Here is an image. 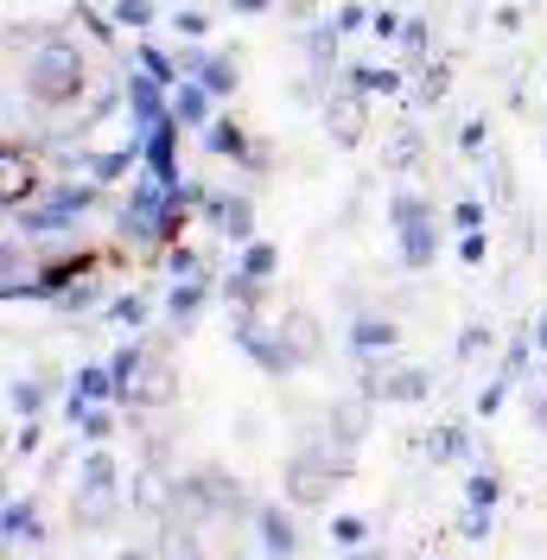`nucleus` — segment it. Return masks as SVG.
<instances>
[{"label": "nucleus", "mask_w": 547, "mask_h": 560, "mask_svg": "<svg viewBox=\"0 0 547 560\" xmlns=\"http://www.w3.org/2000/svg\"><path fill=\"white\" fill-rule=\"evenodd\" d=\"M77 497H121V465L108 446H90L77 465Z\"/></svg>", "instance_id": "obj_18"}, {"label": "nucleus", "mask_w": 547, "mask_h": 560, "mask_svg": "<svg viewBox=\"0 0 547 560\" xmlns=\"http://www.w3.org/2000/svg\"><path fill=\"white\" fill-rule=\"evenodd\" d=\"M420 453L433 458V465H445V458H472V433H465L458 420H445V427H433V433L420 440Z\"/></svg>", "instance_id": "obj_29"}, {"label": "nucleus", "mask_w": 547, "mask_h": 560, "mask_svg": "<svg viewBox=\"0 0 547 560\" xmlns=\"http://www.w3.org/2000/svg\"><path fill=\"white\" fill-rule=\"evenodd\" d=\"M115 427H121L115 401H103V408H83V420H77V433H83L90 446H108V440H115Z\"/></svg>", "instance_id": "obj_35"}, {"label": "nucleus", "mask_w": 547, "mask_h": 560, "mask_svg": "<svg viewBox=\"0 0 547 560\" xmlns=\"http://www.w3.org/2000/svg\"><path fill=\"white\" fill-rule=\"evenodd\" d=\"M497 535V523H490V510H478V503H465V516H458V541H490Z\"/></svg>", "instance_id": "obj_42"}, {"label": "nucleus", "mask_w": 547, "mask_h": 560, "mask_svg": "<svg viewBox=\"0 0 547 560\" xmlns=\"http://www.w3.org/2000/svg\"><path fill=\"white\" fill-rule=\"evenodd\" d=\"M96 205H103V185H96L90 173H83V178H51L33 205L7 210V230H13V236H26V243H58V236H70V230H77Z\"/></svg>", "instance_id": "obj_2"}, {"label": "nucleus", "mask_w": 547, "mask_h": 560, "mask_svg": "<svg viewBox=\"0 0 547 560\" xmlns=\"http://www.w3.org/2000/svg\"><path fill=\"white\" fill-rule=\"evenodd\" d=\"M395 345H401V325H395V318H382V313L350 318V350H357V357H388Z\"/></svg>", "instance_id": "obj_20"}, {"label": "nucleus", "mask_w": 547, "mask_h": 560, "mask_svg": "<svg viewBox=\"0 0 547 560\" xmlns=\"http://www.w3.org/2000/svg\"><path fill=\"white\" fill-rule=\"evenodd\" d=\"M287 13H293L300 26H312V20H318V0H287Z\"/></svg>", "instance_id": "obj_52"}, {"label": "nucleus", "mask_w": 547, "mask_h": 560, "mask_svg": "<svg viewBox=\"0 0 547 560\" xmlns=\"http://www.w3.org/2000/svg\"><path fill=\"white\" fill-rule=\"evenodd\" d=\"M255 541H261V560H293L300 555V523H293V503H255Z\"/></svg>", "instance_id": "obj_10"}, {"label": "nucleus", "mask_w": 547, "mask_h": 560, "mask_svg": "<svg viewBox=\"0 0 547 560\" xmlns=\"http://www.w3.org/2000/svg\"><path fill=\"white\" fill-rule=\"evenodd\" d=\"M230 13H242V20H255V13H274V0H230Z\"/></svg>", "instance_id": "obj_53"}, {"label": "nucleus", "mask_w": 547, "mask_h": 560, "mask_svg": "<svg viewBox=\"0 0 547 560\" xmlns=\"http://www.w3.org/2000/svg\"><path fill=\"white\" fill-rule=\"evenodd\" d=\"M172 33H178V38H205L210 33V13H198V7H178V13H172Z\"/></svg>", "instance_id": "obj_47"}, {"label": "nucleus", "mask_w": 547, "mask_h": 560, "mask_svg": "<svg viewBox=\"0 0 547 560\" xmlns=\"http://www.w3.org/2000/svg\"><path fill=\"white\" fill-rule=\"evenodd\" d=\"M490 345H497V331H490L484 318H472V325L458 331V363H478V350H490Z\"/></svg>", "instance_id": "obj_40"}, {"label": "nucleus", "mask_w": 547, "mask_h": 560, "mask_svg": "<svg viewBox=\"0 0 547 560\" xmlns=\"http://www.w3.org/2000/svg\"><path fill=\"white\" fill-rule=\"evenodd\" d=\"M128 65H140L147 70V77H160V83H185V70H178V58H172L166 45H160V38H135V51H128Z\"/></svg>", "instance_id": "obj_27"}, {"label": "nucleus", "mask_w": 547, "mask_h": 560, "mask_svg": "<svg viewBox=\"0 0 547 560\" xmlns=\"http://www.w3.org/2000/svg\"><path fill=\"white\" fill-rule=\"evenodd\" d=\"M38 191H45V178H38V153H26L20 140H7V147H0V205L20 210V205H33Z\"/></svg>", "instance_id": "obj_9"}, {"label": "nucleus", "mask_w": 547, "mask_h": 560, "mask_svg": "<svg viewBox=\"0 0 547 560\" xmlns=\"http://www.w3.org/2000/svg\"><path fill=\"white\" fill-rule=\"evenodd\" d=\"M497 26L503 33H522V7H497Z\"/></svg>", "instance_id": "obj_55"}, {"label": "nucleus", "mask_w": 547, "mask_h": 560, "mask_svg": "<svg viewBox=\"0 0 547 560\" xmlns=\"http://www.w3.org/2000/svg\"><path fill=\"white\" fill-rule=\"evenodd\" d=\"M38 440H45L38 415H33V420H20V427H13V458H33V453H38Z\"/></svg>", "instance_id": "obj_49"}, {"label": "nucleus", "mask_w": 547, "mask_h": 560, "mask_svg": "<svg viewBox=\"0 0 547 560\" xmlns=\"http://www.w3.org/2000/svg\"><path fill=\"white\" fill-rule=\"evenodd\" d=\"M115 560H147V555H140V548H121V555H115Z\"/></svg>", "instance_id": "obj_57"}, {"label": "nucleus", "mask_w": 547, "mask_h": 560, "mask_svg": "<svg viewBox=\"0 0 547 560\" xmlns=\"http://www.w3.org/2000/svg\"><path fill=\"white\" fill-rule=\"evenodd\" d=\"M458 147H465V153H490V121H484V115H472V121L458 128Z\"/></svg>", "instance_id": "obj_50"}, {"label": "nucleus", "mask_w": 547, "mask_h": 560, "mask_svg": "<svg viewBox=\"0 0 547 560\" xmlns=\"http://www.w3.org/2000/svg\"><path fill=\"white\" fill-rule=\"evenodd\" d=\"M458 261H465V268H484V261H490V230H465V236H458Z\"/></svg>", "instance_id": "obj_43"}, {"label": "nucleus", "mask_w": 547, "mask_h": 560, "mask_svg": "<svg viewBox=\"0 0 547 560\" xmlns=\"http://www.w3.org/2000/svg\"><path fill=\"white\" fill-rule=\"evenodd\" d=\"M528 420H535V433H547V401L542 408H528Z\"/></svg>", "instance_id": "obj_56"}, {"label": "nucleus", "mask_w": 547, "mask_h": 560, "mask_svg": "<svg viewBox=\"0 0 547 560\" xmlns=\"http://www.w3.org/2000/svg\"><path fill=\"white\" fill-rule=\"evenodd\" d=\"M401 26H408V20H401L395 7H376V20H370V38H382V45H401Z\"/></svg>", "instance_id": "obj_45"}, {"label": "nucleus", "mask_w": 547, "mask_h": 560, "mask_svg": "<svg viewBox=\"0 0 547 560\" xmlns=\"http://www.w3.org/2000/svg\"><path fill=\"white\" fill-rule=\"evenodd\" d=\"M198 217H205L210 236H223V243H236V248L255 243V198H248V191H217V185H210V198H205Z\"/></svg>", "instance_id": "obj_7"}, {"label": "nucleus", "mask_w": 547, "mask_h": 560, "mask_svg": "<svg viewBox=\"0 0 547 560\" xmlns=\"http://www.w3.org/2000/svg\"><path fill=\"white\" fill-rule=\"evenodd\" d=\"M338 83H350V90L370 96V103H376V96H408V70H395V65H350Z\"/></svg>", "instance_id": "obj_21"}, {"label": "nucleus", "mask_w": 547, "mask_h": 560, "mask_svg": "<svg viewBox=\"0 0 547 560\" xmlns=\"http://www.w3.org/2000/svg\"><path fill=\"white\" fill-rule=\"evenodd\" d=\"M445 83H452V65H427V70H414V83H408L414 108H433V103L445 96Z\"/></svg>", "instance_id": "obj_33"}, {"label": "nucleus", "mask_w": 547, "mask_h": 560, "mask_svg": "<svg viewBox=\"0 0 547 560\" xmlns=\"http://www.w3.org/2000/svg\"><path fill=\"white\" fill-rule=\"evenodd\" d=\"M230 338H236V350L261 370V376H274V383H287V376H300V370H306V363L293 357V345L280 338V325H261L255 313H236Z\"/></svg>", "instance_id": "obj_4"}, {"label": "nucleus", "mask_w": 547, "mask_h": 560, "mask_svg": "<svg viewBox=\"0 0 547 560\" xmlns=\"http://www.w3.org/2000/svg\"><path fill=\"white\" fill-rule=\"evenodd\" d=\"M108 300H115V293H108L103 280H96V275H83V280H77V287H65V293H58L51 306H58V313H65V318H83V313H103Z\"/></svg>", "instance_id": "obj_25"}, {"label": "nucleus", "mask_w": 547, "mask_h": 560, "mask_svg": "<svg viewBox=\"0 0 547 560\" xmlns=\"http://www.w3.org/2000/svg\"><path fill=\"white\" fill-rule=\"evenodd\" d=\"M338 485H344V478L318 453H306V446L287 458V471H280V497H287L293 510H318V503H331V490H338Z\"/></svg>", "instance_id": "obj_5"}, {"label": "nucleus", "mask_w": 547, "mask_h": 560, "mask_svg": "<svg viewBox=\"0 0 547 560\" xmlns=\"http://www.w3.org/2000/svg\"><path fill=\"white\" fill-rule=\"evenodd\" d=\"M153 13H160V0H115V7H108V20H115V26H128L135 38L153 33Z\"/></svg>", "instance_id": "obj_34"}, {"label": "nucleus", "mask_w": 547, "mask_h": 560, "mask_svg": "<svg viewBox=\"0 0 547 560\" xmlns=\"http://www.w3.org/2000/svg\"><path fill=\"white\" fill-rule=\"evenodd\" d=\"M108 325H121V331H147V318H153V293H115L103 306Z\"/></svg>", "instance_id": "obj_30"}, {"label": "nucleus", "mask_w": 547, "mask_h": 560, "mask_svg": "<svg viewBox=\"0 0 547 560\" xmlns=\"http://www.w3.org/2000/svg\"><path fill=\"white\" fill-rule=\"evenodd\" d=\"M236 268H242V275H248V280H268L274 268H280V248H274V243H261V236H255V243H242V261H236Z\"/></svg>", "instance_id": "obj_38"}, {"label": "nucleus", "mask_w": 547, "mask_h": 560, "mask_svg": "<svg viewBox=\"0 0 547 560\" xmlns=\"http://www.w3.org/2000/svg\"><path fill=\"white\" fill-rule=\"evenodd\" d=\"M280 338L293 345L300 363H318V357H325V325H318L306 306H287V313H280Z\"/></svg>", "instance_id": "obj_19"}, {"label": "nucleus", "mask_w": 547, "mask_h": 560, "mask_svg": "<svg viewBox=\"0 0 547 560\" xmlns=\"http://www.w3.org/2000/svg\"><path fill=\"white\" fill-rule=\"evenodd\" d=\"M20 83H26V103L38 108H77L90 96V58H83V45L70 33H51L45 45L26 51Z\"/></svg>", "instance_id": "obj_1"}, {"label": "nucleus", "mask_w": 547, "mask_h": 560, "mask_svg": "<svg viewBox=\"0 0 547 560\" xmlns=\"http://www.w3.org/2000/svg\"><path fill=\"white\" fill-rule=\"evenodd\" d=\"M198 147H205L210 160H230V166H248V153H255V140H248V128H242L236 115H217L198 135Z\"/></svg>", "instance_id": "obj_16"}, {"label": "nucleus", "mask_w": 547, "mask_h": 560, "mask_svg": "<svg viewBox=\"0 0 547 560\" xmlns=\"http://www.w3.org/2000/svg\"><path fill=\"white\" fill-rule=\"evenodd\" d=\"M45 401H51V383H45V376H7V408L20 420L45 415Z\"/></svg>", "instance_id": "obj_28"}, {"label": "nucleus", "mask_w": 547, "mask_h": 560, "mask_svg": "<svg viewBox=\"0 0 547 560\" xmlns=\"http://www.w3.org/2000/svg\"><path fill=\"white\" fill-rule=\"evenodd\" d=\"M344 560H388V548H382V541H363V548H350Z\"/></svg>", "instance_id": "obj_54"}, {"label": "nucleus", "mask_w": 547, "mask_h": 560, "mask_svg": "<svg viewBox=\"0 0 547 560\" xmlns=\"http://www.w3.org/2000/svg\"><path fill=\"white\" fill-rule=\"evenodd\" d=\"M401 51H408V77L414 70H427V58H433V20H427V13H408V26H401Z\"/></svg>", "instance_id": "obj_31"}, {"label": "nucleus", "mask_w": 547, "mask_h": 560, "mask_svg": "<svg viewBox=\"0 0 547 560\" xmlns=\"http://www.w3.org/2000/svg\"><path fill=\"white\" fill-rule=\"evenodd\" d=\"M414 160H420V135H414V128H401V135H395V147H388V166H395V173H408Z\"/></svg>", "instance_id": "obj_46"}, {"label": "nucleus", "mask_w": 547, "mask_h": 560, "mask_svg": "<svg viewBox=\"0 0 547 560\" xmlns=\"http://www.w3.org/2000/svg\"><path fill=\"white\" fill-rule=\"evenodd\" d=\"M363 541H376V523H370V516H331V548H338V555L363 548Z\"/></svg>", "instance_id": "obj_36"}, {"label": "nucleus", "mask_w": 547, "mask_h": 560, "mask_svg": "<svg viewBox=\"0 0 547 560\" xmlns=\"http://www.w3.org/2000/svg\"><path fill=\"white\" fill-rule=\"evenodd\" d=\"M388 223H395V243H401V268L408 275H427L440 261V217H433V205L414 185H401L388 198Z\"/></svg>", "instance_id": "obj_3"}, {"label": "nucleus", "mask_w": 547, "mask_h": 560, "mask_svg": "<svg viewBox=\"0 0 547 560\" xmlns=\"http://www.w3.org/2000/svg\"><path fill=\"white\" fill-rule=\"evenodd\" d=\"M70 26H83V33L96 38V45H115V20H103L96 7H77V20H70Z\"/></svg>", "instance_id": "obj_44"}, {"label": "nucleus", "mask_w": 547, "mask_h": 560, "mask_svg": "<svg viewBox=\"0 0 547 560\" xmlns=\"http://www.w3.org/2000/svg\"><path fill=\"white\" fill-rule=\"evenodd\" d=\"M528 357H535V338H528V331H515L510 350H503V363H497V376H490V383L478 388V415H484V420L497 415V408L510 401V388L522 383V376H528Z\"/></svg>", "instance_id": "obj_12"}, {"label": "nucleus", "mask_w": 547, "mask_h": 560, "mask_svg": "<svg viewBox=\"0 0 547 560\" xmlns=\"http://www.w3.org/2000/svg\"><path fill=\"white\" fill-rule=\"evenodd\" d=\"M178 135H185L178 121H160L153 135L140 140V173H147V178H160V185H185L191 173L178 166Z\"/></svg>", "instance_id": "obj_13"}, {"label": "nucleus", "mask_w": 547, "mask_h": 560, "mask_svg": "<svg viewBox=\"0 0 547 560\" xmlns=\"http://www.w3.org/2000/svg\"><path fill=\"white\" fill-rule=\"evenodd\" d=\"M172 121H178V128H191V135H205L210 121H217V96H210L198 77L172 83Z\"/></svg>", "instance_id": "obj_17"}, {"label": "nucleus", "mask_w": 547, "mask_h": 560, "mask_svg": "<svg viewBox=\"0 0 547 560\" xmlns=\"http://www.w3.org/2000/svg\"><path fill=\"white\" fill-rule=\"evenodd\" d=\"M160 261H166V280H210V261L191 243H172Z\"/></svg>", "instance_id": "obj_32"}, {"label": "nucleus", "mask_w": 547, "mask_h": 560, "mask_svg": "<svg viewBox=\"0 0 547 560\" xmlns=\"http://www.w3.org/2000/svg\"><path fill=\"white\" fill-rule=\"evenodd\" d=\"M452 223H458V230H484V223H490L484 198H458V205H452Z\"/></svg>", "instance_id": "obj_48"}, {"label": "nucleus", "mask_w": 547, "mask_h": 560, "mask_svg": "<svg viewBox=\"0 0 547 560\" xmlns=\"http://www.w3.org/2000/svg\"><path fill=\"white\" fill-rule=\"evenodd\" d=\"M83 528H108L121 516V497H77V510H70Z\"/></svg>", "instance_id": "obj_39"}, {"label": "nucleus", "mask_w": 547, "mask_h": 560, "mask_svg": "<svg viewBox=\"0 0 547 560\" xmlns=\"http://www.w3.org/2000/svg\"><path fill=\"white\" fill-rule=\"evenodd\" d=\"M528 338H535V357H547V306L528 318Z\"/></svg>", "instance_id": "obj_51"}, {"label": "nucleus", "mask_w": 547, "mask_h": 560, "mask_svg": "<svg viewBox=\"0 0 547 560\" xmlns=\"http://www.w3.org/2000/svg\"><path fill=\"white\" fill-rule=\"evenodd\" d=\"M198 83H205L217 103H230V96H236V83H242V58H236V51H210L205 70H198Z\"/></svg>", "instance_id": "obj_26"}, {"label": "nucleus", "mask_w": 547, "mask_h": 560, "mask_svg": "<svg viewBox=\"0 0 547 560\" xmlns=\"http://www.w3.org/2000/svg\"><path fill=\"white\" fill-rule=\"evenodd\" d=\"M465 503H478V510H497V503H503V478H497L490 465H478V471L465 478Z\"/></svg>", "instance_id": "obj_37"}, {"label": "nucleus", "mask_w": 547, "mask_h": 560, "mask_svg": "<svg viewBox=\"0 0 547 560\" xmlns=\"http://www.w3.org/2000/svg\"><path fill=\"white\" fill-rule=\"evenodd\" d=\"M325 135L338 147H363V135H370V96H357L350 83H338L325 96Z\"/></svg>", "instance_id": "obj_11"}, {"label": "nucleus", "mask_w": 547, "mask_h": 560, "mask_svg": "<svg viewBox=\"0 0 547 560\" xmlns=\"http://www.w3.org/2000/svg\"><path fill=\"white\" fill-rule=\"evenodd\" d=\"M103 401H115V370H108V363H83L77 383H70V395H65L70 427L83 420V408H103Z\"/></svg>", "instance_id": "obj_15"}, {"label": "nucleus", "mask_w": 547, "mask_h": 560, "mask_svg": "<svg viewBox=\"0 0 547 560\" xmlns=\"http://www.w3.org/2000/svg\"><path fill=\"white\" fill-rule=\"evenodd\" d=\"M83 173L96 178V185H121V178L128 173H140V135L128 140V147H103V153H90V160H83Z\"/></svg>", "instance_id": "obj_23"}, {"label": "nucleus", "mask_w": 547, "mask_h": 560, "mask_svg": "<svg viewBox=\"0 0 547 560\" xmlns=\"http://www.w3.org/2000/svg\"><path fill=\"white\" fill-rule=\"evenodd\" d=\"M121 90H128V121H135V128H128V135H153V128H160V121H172V90L166 83H160V77H147V70L140 65H128L121 70Z\"/></svg>", "instance_id": "obj_6"}, {"label": "nucleus", "mask_w": 547, "mask_h": 560, "mask_svg": "<svg viewBox=\"0 0 547 560\" xmlns=\"http://www.w3.org/2000/svg\"><path fill=\"white\" fill-rule=\"evenodd\" d=\"M38 268H45V255H26V236L7 230V243H0V300L7 306L38 300Z\"/></svg>", "instance_id": "obj_8"}, {"label": "nucleus", "mask_w": 547, "mask_h": 560, "mask_svg": "<svg viewBox=\"0 0 547 560\" xmlns=\"http://www.w3.org/2000/svg\"><path fill=\"white\" fill-rule=\"evenodd\" d=\"M217 280H223V275H210V280H172L166 293H160L172 338H185V331L198 325V313H205V306H210V293H217Z\"/></svg>", "instance_id": "obj_14"}, {"label": "nucleus", "mask_w": 547, "mask_h": 560, "mask_svg": "<svg viewBox=\"0 0 547 560\" xmlns=\"http://www.w3.org/2000/svg\"><path fill=\"white\" fill-rule=\"evenodd\" d=\"M160 560H205L198 516H166V528H160Z\"/></svg>", "instance_id": "obj_24"}, {"label": "nucleus", "mask_w": 547, "mask_h": 560, "mask_svg": "<svg viewBox=\"0 0 547 560\" xmlns=\"http://www.w3.org/2000/svg\"><path fill=\"white\" fill-rule=\"evenodd\" d=\"M370 20H376V7H363V0H344L338 13H331V26H338L344 38H350V33H370Z\"/></svg>", "instance_id": "obj_41"}, {"label": "nucleus", "mask_w": 547, "mask_h": 560, "mask_svg": "<svg viewBox=\"0 0 547 560\" xmlns=\"http://www.w3.org/2000/svg\"><path fill=\"white\" fill-rule=\"evenodd\" d=\"M0 541H7V548H38V541H45L38 503H20V497H7V503H0Z\"/></svg>", "instance_id": "obj_22"}]
</instances>
